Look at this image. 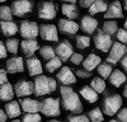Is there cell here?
<instances>
[{"instance_id": "6da1fadb", "label": "cell", "mask_w": 127, "mask_h": 122, "mask_svg": "<svg viewBox=\"0 0 127 122\" xmlns=\"http://www.w3.org/2000/svg\"><path fill=\"white\" fill-rule=\"evenodd\" d=\"M61 98H62V107L66 111L75 115H79L80 112H83V104L80 102V98L74 90L61 94Z\"/></svg>"}, {"instance_id": "7a4b0ae2", "label": "cell", "mask_w": 127, "mask_h": 122, "mask_svg": "<svg viewBox=\"0 0 127 122\" xmlns=\"http://www.w3.org/2000/svg\"><path fill=\"white\" fill-rule=\"evenodd\" d=\"M42 115L46 117H57L60 116V100L57 98H46L41 102Z\"/></svg>"}, {"instance_id": "3957f363", "label": "cell", "mask_w": 127, "mask_h": 122, "mask_svg": "<svg viewBox=\"0 0 127 122\" xmlns=\"http://www.w3.org/2000/svg\"><path fill=\"white\" fill-rule=\"evenodd\" d=\"M121 107H122V97L118 94L109 95L103 102V112L107 116H113L114 113H117L121 109Z\"/></svg>"}, {"instance_id": "277c9868", "label": "cell", "mask_w": 127, "mask_h": 122, "mask_svg": "<svg viewBox=\"0 0 127 122\" xmlns=\"http://www.w3.org/2000/svg\"><path fill=\"white\" fill-rule=\"evenodd\" d=\"M19 33L24 39H36L39 36V26L36 22L23 20L20 23Z\"/></svg>"}, {"instance_id": "5b68a950", "label": "cell", "mask_w": 127, "mask_h": 122, "mask_svg": "<svg viewBox=\"0 0 127 122\" xmlns=\"http://www.w3.org/2000/svg\"><path fill=\"white\" fill-rule=\"evenodd\" d=\"M125 55H127V46L121 42H113V45L109 50V55L105 61L111 65H116L118 61H121V59Z\"/></svg>"}, {"instance_id": "8992f818", "label": "cell", "mask_w": 127, "mask_h": 122, "mask_svg": "<svg viewBox=\"0 0 127 122\" xmlns=\"http://www.w3.org/2000/svg\"><path fill=\"white\" fill-rule=\"evenodd\" d=\"M94 45L98 50H100L102 52H109V50L113 45L112 37L100 29V30H98V33L94 37Z\"/></svg>"}, {"instance_id": "52a82bcc", "label": "cell", "mask_w": 127, "mask_h": 122, "mask_svg": "<svg viewBox=\"0 0 127 122\" xmlns=\"http://www.w3.org/2000/svg\"><path fill=\"white\" fill-rule=\"evenodd\" d=\"M34 94L37 97H43L51 93L50 89V78L45 76V75H38L34 79Z\"/></svg>"}, {"instance_id": "ba28073f", "label": "cell", "mask_w": 127, "mask_h": 122, "mask_svg": "<svg viewBox=\"0 0 127 122\" xmlns=\"http://www.w3.org/2000/svg\"><path fill=\"white\" fill-rule=\"evenodd\" d=\"M39 36L45 41L57 42L59 41V28L55 24H41L39 27Z\"/></svg>"}, {"instance_id": "9c48e42d", "label": "cell", "mask_w": 127, "mask_h": 122, "mask_svg": "<svg viewBox=\"0 0 127 122\" xmlns=\"http://www.w3.org/2000/svg\"><path fill=\"white\" fill-rule=\"evenodd\" d=\"M33 4L29 0H14L12 4V10L15 17H24L28 13H32Z\"/></svg>"}, {"instance_id": "30bf717a", "label": "cell", "mask_w": 127, "mask_h": 122, "mask_svg": "<svg viewBox=\"0 0 127 122\" xmlns=\"http://www.w3.org/2000/svg\"><path fill=\"white\" fill-rule=\"evenodd\" d=\"M57 28L61 33L64 34H69V36H74L78 33V30L80 28V24H78L76 22H74L72 19H67V18H64L60 19L59 23H57Z\"/></svg>"}, {"instance_id": "8fae6325", "label": "cell", "mask_w": 127, "mask_h": 122, "mask_svg": "<svg viewBox=\"0 0 127 122\" xmlns=\"http://www.w3.org/2000/svg\"><path fill=\"white\" fill-rule=\"evenodd\" d=\"M14 90H15V95L19 98L29 97L32 93H34V85L31 81L22 79V80L17 81V84L14 85Z\"/></svg>"}, {"instance_id": "7c38bea8", "label": "cell", "mask_w": 127, "mask_h": 122, "mask_svg": "<svg viewBox=\"0 0 127 122\" xmlns=\"http://www.w3.org/2000/svg\"><path fill=\"white\" fill-rule=\"evenodd\" d=\"M56 79L62 85H72L76 83V75L72 73V70L67 66H64L56 75Z\"/></svg>"}, {"instance_id": "4fadbf2b", "label": "cell", "mask_w": 127, "mask_h": 122, "mask_svg": "<svg viewBox=\"0 0 127 122\" xmlns=\"http://www.w3.org/2000/svg\"><path fill=\"white\" fill-rule=\"evenodd\" d=\"M56 13H57L56 6L51 1H43L38 6V17L41 19H45V20L54 19L56 17Z\"/></svg>"}, {"instance_id": "5bb4252c", "label": "cell", "mask_w": 127, "mask_h": 122, "mask_svg": "<svg viewBox=\"0 0 127 122\" xmlns=\"http://www.w3.org/2000/svg\"><path fill=\"white\" fill-rule=\"evenodd\" d=\"M56 50V56H59L62 62L64 61H67L70 60V57L72 56L74 54V48H72V45L69 42L67 39H64L57 45V47L55 48Z\"/></svg>"}, {"instance_id": "9a60e30c", "label": "cell", "mask_w": 127, "mask_h": 122, "mask_svg": "<svg viewBox=\"0 0 127 122\" xmlns=\"http://www.w3.org/2000/svg\"><path fill=\"white\" fill-rule=\"evenodd\" d=\"M26 65H27L28 74L31 76H38V75H42V73H43V66H42L39 59L36 56L28 57L26 61Z\"/></svg>"}, {"instance_id": "2e32d148", "label": "cell", "mask_w": 127, "mask_h": 122, "mask_svg": "<svg viewBox=\"0 0 127 122\" xmlns=\"http://www.w3.org/2000/svg\"><path fill=\"white\" fill-rule=\"evenodd\" d=\"M24 70V60L20 56H13L6 60V71L9 74L22 73Z\"/></svg>"}, {"instance_id": "e0dca14e", "label": "cell", "mask_w": 127, "mask_h": 122, "mask_svg": "<svg viewBox=\"0 0 127 122\" xmlns=\"http://www.w3.org/2000/svg\"><path fill=\"white\" fill-rule=\"evenodd\" d=\"M80 27L83 32H85L87 34H93L95 32V29L98 28V20L93 18L92 15H84L81 18Z\"/></svg>"}, {"instance_id": "ac0fdd59", "label": "cell", "mask_w": 127, "mask_h": 122, "mask_svg": "<svg viewBox=\"0 0 127 122\" xmlns=\"http://www.w3.org/2000/svg\"><path fill=\"white\" fill-rule=\"evenodd\" d=\"M104 17L107 19H121L123 18V13H122V6L118 0H114L113 3H111L108 5L107 12L104 13Z\"/></svg>"}, {"instance_id": "d6986e66", "label": "cell", "mask_w": 127, "mask_h": 122, "mask_svg": "<svg viewBox=\"0 0 127 122\" xmlns=\"http://www.w3.org/2000/svg\"><path fill=\"white\" fill-rule=\"evenodd\" d=\"M20 107L27 113H37L41 111V102L32 99V98H23L20 99Z\"/></svg>"}, {"instance_id": "ffe728a7", "label": "cell", "mask_w": 127, "mask_h": 122, "mask_svg": "<svg viewBox=\"0 0 127 122\" xmlns=\"http://www.w3.org/2000/svg\"><path fill=\"white\" fill-rule=\"evenodd\" d=\"M20 48H22L23 54L28 57L33 56L36 51H38L41 47H39V43L37 42L36 39H24L20 42Z\"/></svg>"}, {"instance_id": "44dd1931", "label": "cell", "mask_w": 127, "mask_h": 122, "mask_svg": "<svg viewBox=\"0 0 127 122\" xmlns=\"http://www.w3.org/2000/svg\"><path fill=\"white\" fill-rule=\"evenodd\" d=\"M0 28H1V32L5 37H13L19 32V28L17 26V23H14L13 20H3L0 23Z\"/></svg>"}, {"instance_id": "7402d4cb", "label": "cell", "mask_w": 127, "mask_h": 122, "mask_svg": "<svg viewBox=\"0 0 127 122\" xmlns=\"http://www.w3.org/2000/svg\"><path fill=\"white\" fill-rule=\"evenodd\" d=\"M102 64V59L95 55V54H90L88 55L83 61V67L87 71H93L94 69H98V66Z\"/></svg>"}, {"instance_id": "603a6c76", "label": "cell", "mask_w": 127, "mask_h": 122, "mask_svg": "<svg viewBox=\"0 0 127 122\" xmlns=\"http://www.w3.org/2000/svg\"><path fill=\"white\" fill-rule=\"evenodd\" d=\"M14 95H15V90L10 83H5L3 85H0V100L10 102L13 100Z\"/></svg>"}, {"instance_id": "cb8c5ba5", "label": "cell", "mask_w": 127, "mask_h": 122, "mask_svg": "<svg viewBox=\"0 0 127 122\" xmlns=\"http://www.w3.org/2000/svg\"><path fill=\"white\" fill-rule=\"evenodd\" d=\"M80 95L85 99L88 103H95L99 98V94L90 85H85V87L80 88Z\"/></svg>"}, {"instance_id": "d4e9b609", "label": "cell", "mask_w": 127, "mask_h": 122, "mask_svg": "<svg viewBox=\"0 0 127 122\" xmlns=\"http://www.w3.org/2000/svg\"><path fill=\"white\" fill-rule=\"evenodd\" d=\"M20 103L19 102H17V100H10V102H8V103L5 104V108H4V111L6 112V115H8V117L9 118H17L19 115H20Z\"/></svg>"}, {"instance_id": "484cf974", "label": "cell", "mask_w": 127, "mask_h": 122, "mask_svg": "<svg viewBox=\"0 0 127 122\" xmlns=\"http://www.w3.org/2000/svg\"><path fill=\"white\" fill-rule=\"evenodd\" d=\"M61 12L67 19H72V20L76 19L78 15H79V10H78L75 4H69V3L62 4L61 5Z\"/></svg>"}, {"instance_id": "4316f807", "label": "cell", "mask_w": 127, "mask_h": 122, "mask_svg": "<svg viewBox=\"0 0 127 122\" xmlns=\"http://www.w3.org/2000/svg\"><path fill=\"white\" fill-rule=\"evenodd\" d=\"M108 79H109V83L116 88H120L123 83L127 81L125 73H122L121 70H113V73L111 74V76Z\"/></svg>"}, {"instance_id": "83f0119b", "label": "cell", "mask_w": 127, "mask_h": 122, "mask_svg": "<svg viewBox=\"0 0 127 122\" xmlns=\"http://www.w3.org/2000/svg\"><path fill=\"white\" fill-rule=\"evenodd\" d=\"M108 9V5L105 4L103 0H95L92 4V6L89 8V14L90 15H95L98 13H105Z\"/></svg>"}, {"instance_id": "f1b7e54d", "label": "cell", "mask_w": 127, "mask_h": 122, "mask_svg": "<svg viewBox=\"0 0 127 122\" xmlns=\"http://www.w3.org/2000/svg\"><path fill=\"white\" fill-rule=\"evenodd\" d=\"M61 64H62V60L59 57V56H55L54 59H51V60H48L47 61V64H46V71L47 73H54V71H56V70H59V69H61Z\"/></svg>"}, {"instance_id": "f546056e", "label": "cell", "mask_w": 127, "mask_h": 122, "mask_svg": "<svg viewBox=\"0 0 127 122\" xmlns=\"http://www.w3.org/2000/svg\"><path fill=\"white\" fill-rule=\"evenodd\" d=\"M90 87L97 92L98 94L103 93V92L105 90V81L102 76H95L92 79V83H90Z\"/></svg>"}, {"instance_id": "4dcf8cb0", "label": "cell", "mask_w": 127, "mask_h": 122, "mask_svg": "<svg viewBox=\"0 0 127 122\" xmlns=\"http://www.w3.org/2000/svg\"><path fill=\"white\" fill-rule=\"evenodd\" d=\"M88 117L90 122H103L104 121V115L100 108H93L88 112Z\"/></svg>"}, {"instance_id": "1f68e13d", "label": "cell", "mask_w": 127, "mask_h": 122, "mask_svg": "<svg viewBox=\"0 0 127 122\" xmlns=\"http://www.w3.org/2000/svg\"><path fill=\"white\" fill-rule=\"evenodd\" d=\"M117 30H118V24L116 20H107V22H104L103 32H105L109 36H113V34L117 33Z\"/></svg>"}, {"instance_id": "d6a6232c", "label": "cell", "mask_w": 127, "mask_h": 122, "mask_svg": "<svg viewBox=\"0 0 127 122\" xmlns=\"http://www.w3.org/2000/svg\"><path fill=\"white\" fill-rule=\"evenodd\" d=\"M97 70H98L99 76H102L103 79L109 78L111 74L113 73V71H112V66H111V64H108V62H102V64L98 66Z\"/></svg>"}, {"instance_id": "836d02e7", "label": "cell", "mask_w": 127, "mask_h": 122, "mask_svg": "<svg viewBox=\"0 0 127 122\" xmlns=\"http://www.w3.org/2000/svg\"><path fill=\"white\" fill-rule=\"evenodd\" d=\"M39 54L45 60H51L56 56V50L51 46H42L39 48Z\"/></svg>"}, {"instance_id": "e575fe53", "label": "cell", "mask_w": 127, "mask_h": 122, "mask_svg": "<svg viewBox=\"0 0 127 122\" xmlns=\"http://www.w3.org/2000/svg\"><path fill=\"white\" fill-rule=\"evenodd\" d=\"M5 46H6L8 52L17 54L18 52V48H19V39H17V38H9L6 42H5Z\"/></svg>"}, {"instance_id": "d590c367", "label": "cell", "mask_w": 127, "mask_h": 122, "mask_svg": "<svg viewBox=\"0 0 127 122\" xmlns=\"http://www.w3.org/2000/svg\"><path fill=\"white\" fill-rule=\"evenodd\" d=\"M90 46V38L88 36H78L76 37V47L79 50L88 48Z\"/></svg>"}, {"instance_id": "8d00e7d4", "label": "cell", "mask_w": 127, "mask_h": 122, "mask_svg": "<svg viewBox=\"0 0 127 122\" xmlns=\"http://www.w3.org/2000/svg\"><path fill=\"white\" fill-rule=\"evenodd\" d=\"M0 14H1V19L3 20H12L13 19V10L10 6H0Z\"/></svg>"}, {"instance_id": "74e56055", "label": "cell", "mask_w": 127, "mask_h": 122, "mask_svg": "<svg viewBox=\"0 0 127 122\" xmlns=\"http://www.w3.org/2000/svg\"><path fill=\"white\" fill-rule=\"evenodd\" d=\"M66 122H90V120L85 115H70L67 116Z\"/></svg>"}, {"instance_id": "f35d334b", "label": "cell", "mask_w": 127, "mask_h": 122, "mask_svg": "<svg viewBox=\"0 0 127 122\" xmlns=\"http://www.w3.org/2000/svg\"><path fill=\"white\" fill-rule=\"evenodd\" d=\"M116 37H117V41L123 45L127 46V30L125 28H120L116 33Z\"/></svg>"}, {"instance_id": "ab89813d", "label": "cell", "mask_w": 127, "mask_h": 122, "mask_svg": "<svg viewBox=\"0 0 127 122\" xmlns=\"http://www.w3.org/2000/svg\"><path fill=\"white\" fill-rule=\"evenodd\" d=\"M41 115L38 113H26L22 118V122H39Z\"/></svg>"}, {"instance_id": "60d3db41", "label": "cell", "mask_w": 127, "mask_h": 122, "mask_svg": "<svg viewBox=\"0 0 127 122\" xmlns=\"http://www.w3.org/2000/svg\"><path fill=\"white\" fill-rule=\"evenodd\" d=\"M70 61H71V64L74 65H80L83 64V61H84V57L81 54H78V52H74L72 56L70 57Z\"/></svg>"}, {"instance_id": "b9f144b4", "label": "cell", "mask_w": 127, "mask_h": 122, "mask_svg": "<svg viewBox=\"0 0 127 122\" xmlns=\"http://www.w3.org/2000/svg\"><path fill=\"white\" fill-rule=\"evenodd\" d=\"M117 117H118V121H121V122H127V108L120 109Z\"/></svg>"}, {"instance_id": "7bdbcfd3", "label": "cell", "mask_w": 127, "mask_h": 122, "mask_svg": "<svg viewBox=\"0 0 127 122\" xmlns=\"http://www.w3.org/2000/svg\"><path fill=\"white\" fill-rule=\"evenodd\" d=\"M8 83V71L0 69V85Z\"/></svg>"}, {"instance_id": "ee69618b", "label": "cell", "mask_w": 127, "mask_h": 122, "mask_svg": "<svg viewBox=\"0 0 127 122\" xmlns=\"http://www.w3.org/2000/svg\"><path fill=\"white\" fill-rule=\"evenodd\" d=\"M6 55H8L6 46H5L4 42H1V41H0V60H1V59H5Z\"/></svg>"}, {"instance_id": "f6af8a7d", "label": "cell", "mask_w": 127, "mask_h": 122, "mask_svg": "<svg viewBox=\"0 0 127 122\" xmlns=\"http://www.w3.org/2000/svg\"><path fill=\"white\" fill-rule=\"evenodd\" d=\"M94 1H95V0H79V4H80L81 8H88L89 9Z\"/></svg>"}, {"instance_id": "bcb514c9", "label": "cell", "mask_w": 127, "mask_h": 122, "mask_svg": "<svg viewBox=\"0 0 127 122\" xmlns=\"http://www.w3.org/2000/svg\"><path fill=\"white\" fill-rule=\"evenodd\" d=\"M57 88V83H56V80L54 78H50V89H51V93L52 92H55Z\"/></svg>"}, {"instance_id": "7dc6e473", "label": "cell", "mask_w": 127, "mask_h": 122, "mask_svg": "<svg viewBox=\"0 0 127 122\" xmlns=\"http://www.w3.org/2000/svg\"><path fill=\"white\" fill-rule=\"evenodd\" d=\"M121 66H122V69H123V71H126L127 73V55H125L122 59H121Z\"/></svg>"}, {"instance_id": "c3c4849f", "label": "cell", "mask_w": 127, "mask_h": 122, "mask_svg": "<svg viewBox=\"0 0 127 122\" xmlns=\"http://www.w3.org/2000/svg\"><path fill=\"white\" fill-rule=\"evenodd\" d=\"M8 120V115H6V112L3 111V109H0V122H5Z\"/></svg>"}, {"instance_id": "681fc988", "label": "cell", "mask_w": 127, "mask_h": 122, "mask_svg": "<svg viewBox=\"0 0 127 122\" xmlns=\"http://www.w3.org/2000/svg\"><path fill=\"white\" fill-rule=\"evenodd\" d=\"M76 75L80 76V78H88L90 75V73H84V71H81V70H76Z\"/></svg>"}, {"instance_id": "f907efd6", "label": "cell", "mask_w": 127, "mask_h": 122, "mask_svg": "<svg viewBox=\"0 0 127 122\" xmlns=\"http://www.w3.org/2000/svg\"><path fill=\"white\" fill-rule=\"evenodd\" d=\"M123 97L127 99V84L125 85V88H123Z\"/></svg>"}, {"instance_id": "816d5d0a", "label": "cell", "mask_w": 127, "mask_h": 122, "mask_svg": "<svg viewBox=\"0 0 127 122\" xmlns=\"http://www.w3.org/2000/svg\"><path fill=\"white\" fill-rule=\"evenodd\" d=\"M62 1H65V3H69V4H75L78 0H62Z\"/></svg>"}, {"instance_id": "f5cc1de1", "label": "cell", "mask_w": 127, "mask_h": 122, "mask_svg": "<svg viewBox=\"0 0 127 122\" xmlns=\"http://www.w3.org/2000/svg\"><path fill=\"white\" fill-rule=\"evenodd\" d=\"M123 6H125V10H127V0H123Z\"/></svg>"}, {"instance_id": "db71d44e", "label": "cell", "mask_w": 127, "mask_h": 122, "mask_svg": "<svg viewBox=\"0 0 127 122\" xmlns=\"http://www.w3.org/2000/svg\"><path fill=\"white\" fill-rule=\"evenodd\" d=\"M47 122H61V121H59V120H50V121H47Z\"/></svg>"}, {"instance_id": "11a10c76", "label": "cell", "mask_w": 127, "mask_h": 122, "mask_svg": "<svg viewBox=\"0 0 127 122\" xmlns=\"http://www.w3.org/2000/svg\"><path fill=\"white\" fill-rule=\"evenodd\" d=\"M125 29L127 30V17H126V20H125Z\"/></svg>"}, {"instance_id": "9f6ffc18", "label": "cell", "mask_w": 127, "mask_h": 122, "mask_svg": "<svg viewBox=\"0 0 127 122\" xmlns=\"http://www.w3.org/2000/svg\"><path fill=\"white\" fill-rule=\"evenodd\" d=\"M10 122H20V120H17V118H14V120H12Z\"/></svg>"}, {"instance_id": "6f0895ef", "label": "cell", "mask_w": 127, "mask_h": 122, "mask_svg": "<svg viewBox=\"0 0 127 122\" xmlns=\"http://www.w3.org/2000/svg\"><path fill=\"white\" fill-rule=\"evenodd\" d=\"M108 122H118L117 120H111V121H108Z\"/></svg>"}, {"instance_id": "680465c9", "label": "cell", "mask_w": 127, "mask_h": 122, "mask_svg": "<svg viewBox=\"0 0 127 122\" xmlns=\"http://www.w3.org/2000/svg\"><path fill=\"white\" fill-rule=\"evenodd\" d=\"M6 1V0H0V3H5Z\"/></svg>"}, {"instance_id": "91938a15", "label": "cell", "mask_w": 127, "mask_h": 122, "mask_svg": "<svg viewBox=\"0 0 127 122\" xmlns=\"http://www.w3.org/2000/svg\"><path fill=\"white\" fill-rule=\"evenodd\" d=\"M0 18H1V14H0Z\"/></svg>"}]
</instances>
